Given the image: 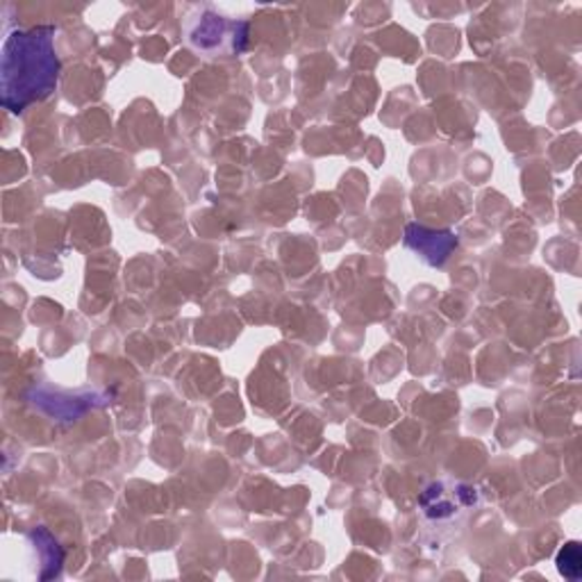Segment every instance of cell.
<instances>
[{"instance_id":"3957f363","label":"cell","mask_w":582,"mask_h":582,"mask_svg":"<svg viewBox=\"0 0 582 582\" xmlns=\"http://www.w3.org/2000/svg\"><path fill=\"white\" fill-rule=\"evenodd\" d=\"M28 398H30V403L37 409L46 412L48 417L64 419V421L78 419V417L85 415L87 409H91L93 405L107 403V394H101V392L68 394V392L53 390L51 384H39V387H35V390L28 394Z\"/></svg>"},{"instance_id":"7a4b0ae2","label":"cell","mask_w":582,"mask_h":582,"mask_svg":"<svg viewBox=\"0 0 582 582\" xmlns=\"http://www.w3.org/2000/svg\"><path fill=\"white\" fill-rule=\"evenodd\" d=\"M187 43L205 58H230L244 51L249 23L203 10L185 26Z\"/></svg>"},{"instance_id":"6da1fadb","label":"cell","mask_w":582,"mask_h":582,"mask_svg":"<svg viewBox=\"0 0 582 582\" xmlns=\"http://www.w3.org/2000/svg\"><path fill=\"white\" fill-rule=\"evenodd\" d=\"M60 58L55 51V28L39 26L14 30L0 60V103L12 114L48 99L58 89Z\"/></svg>"},{"instance_id":"52a82bcc","label":"cell","mask_w":582,"mask_h":582,"mask_svg":"<svg viewBox=\"0 0 582 582\" xmlns=\"http://www.w3.org/2000/svg\"><path fill=\"white\" fill-rule=\"evenodd\" d=\"M580 544L578 542H567L565 548L557 553V569H560V573L569 580H578L580 578Z\"/></svg>"},{"instance_id":"8992f818","label":"cell","mask_w":582,"mask_h":582,"mask_svg":"<svg viewBox=\"0 0 582 582\" xmlns=\"http://www.w3.org/2000/svg\"><path fill=\"white\" fill-rule=\"evenodd\" d=\"M30 537L35 540V546L41 553V567H53L55 573H60L62 551H60V546H58L51 532H48L46 528H37L30 532Z\"/></svg>"},{"instance_id":"5b68a950","label":"cell","mask_w":582,"mask_h":582,"mask_svg":"<svg viewBox=\"0 0 582 582\" xmlns=\"http://www.w3.org/2000/svg\"><path fill=\"white\" fill-rule=\"evenodd\" d=\"M405 244L412 251H417L428 264L442 266L453 253V249H457V237L448 230L434 232V230L412 224L405 230Z\"/></svg>"},{"instance_id":"277c9868","label":"cell","mask_w":582,"mask_h":582,"mask_svg":"<svg viewBox=\"0 0 582 582\" xmlns=\"http://www.w3.org/2000/svg\"><path fill=\"white\" fill-rule=\"evenodd\" d=\"M476 503V490L467 484H453L451 490H444V482H436L428 488L421 496V507L430 519H451L459 509H467Z\"/></svg>"}]
</instances>
